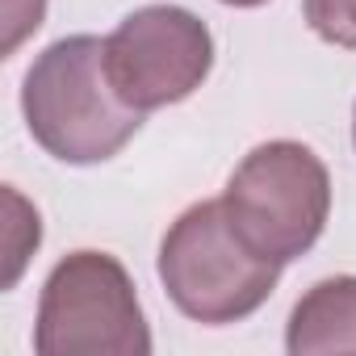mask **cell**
Segmentation results:
<instances>
[{"label":"cell","mask_w":356,"mask_h":356,"mask_svg":"<svg viewBox=\"0 0 356 356\" xmlns=\"http://www.w3.org/2000/svg\"><path fill=\"white\" fill-rule=\"evenodd\" d=\"M34 348L42 356H147L151 331L130 273L105 252H72L42 285Z\"/></svg>","instance_id":"277c9868"},{"label":"cell","mask_w":356,"mask_h":356,"mask_svg":"<svg viewBox=\"0 0 356 356\" xmlns=\"http://www.w3.org/2000/svg\"><path fill=\"white\" fill-rule=\"evenodd\" d=\"M352 138H356V113H352Z\"/></svg>","instance_id":"30bf717a"},{"label":"cell","mask_w":356,"mask_h":356,"mask_svg":"<svg viewBox=\"0 0 356 356\" xmlns=\"http://www.w3.org/2000/svg\"><path fill=\"white\" fill-rule=\"evenodd\" d=\"M231 227L243 243L277 264L310 252L331 214V176L302 143H264L231 176L222 193Z\"/></svg>","instance_id":"3957f363"},{"label":"cell","mask_w":356,"mask_h":356,"mask_svg":"<svg viewBox=\"0 0 356 356\" xmlns=\"http://www.w3.org/2000/svg\"><path fill=\"white\" fill-rule=\"evenodd\" d=\"M214 67V38L202 17L181 5L134 9L105 38V72L138 113L176 105L202 88Z\"/></svg>","instance_id":"5b68a950"},{"label":"cell","mask_w":356,"mask_h":356,"mask_svg":"<svg viewBox=\"0 0 356 356\" xmlns=\"http://www.w3.org/2000/svg\"><path fill=\"white\" fill-rule=\"evenodd\" d=\"M285 343H289L293 356L356 352V277L318 281L293 306Z\"/></svg>","instance_id":"8992f818"},{"label":"cell","mask_w":356,"mask_h":356,"mask_svg":"<svg viewBox=\"0 0 356 356\" xmlns=\"http://www.w3.org/2000/svg\"><path fill=\"white\" fill-rule=\"evenodd\" d=\"M42 13L47 0H5V55H13L22 38L42 26Z\"/></svg>","instance_id":"ba28073f"},{"label":"cell","mask_w":356,"mask_h":356,"mask_svg":"<svg viewBox=\"0 0 356 356\" xmlns=\"http://www.w3.org/2000/svg\"><path fill=\"white\" fill-rule=\"evenodd\" d=\"M306 22L323 42L356 51V0H306Z\"/></svg>","instance_id":"52a82bcc"},{"label":"cell","mask_w":356,"mask_h":356,"mask_svg":"<svg viewBox=\"0 0 356 356\" xmlns=\"http://www.w3.org/2000/svg\"><path fill=\"white\" fill-rule=\"evenodd\" d=\"M222 5H235V9H256V5H264V0H222Z\"/></svg>","instance_id":"9c48e42d"},{"label":"cell","mask_w":356,"mask_h":356,"mask_svg":"<svg viewBox=\"0 0 356 356\" xmlns=\"http://www.w3.org/2000/svg\"><path fill=\"white\" fill-rule=\"evenodd\" d=\"M22 109L34 143L63 163H105L143 126L105 72V42L72 34L47 47L26 72Z\"/></svg>","instance_id":"6da1fadb"},{"label":"cell","mask_w":356,"mask_h":356,"mask_svg":"<svg viewBox=\"0 0 356 356\" xmlns=\"http://www.w3.org/2000/svg\"><path fill=\"white\" fill-rule=\"evenodd\" d=\"M159 281L181 314L222 327L268 302L281 281V264L243 243L222 202H202L168 227L159 243Z\"/></svg>","instance_id":"7a4b0ae2"}]
</instances>
